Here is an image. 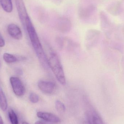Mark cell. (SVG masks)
<instances>
[{"label": "cell", "mask_w": 124, "mask_h": 124, "mask_svg": "<svg viewBox=\"0 0 124 124\" xmlns=\"http://www.w3.org/2000/svg\"><path fill=\"white\" fill-rule=\"evenodd\" d=\"M24 26L26 28L31 44L40 62L45 68H49L46 54L30 17L26 19Z\"/></svg>", "instance_id": "cell-1"}, {"label": "cell", "mask_w": 124, "mask_h": 124, "mask_svg": "<svg viewBox=\"0 0 124 124\" xmlns=\"http://www.w3.org/2000/svg\"><path fill=\"white\" fill-rule=\"evenodd\" d=\"M46 57L49 67L51 69L56 78L61 85H65L66 79L65 73L58 54L53 49L50 48L48 55Z\"/></svg>", "instance_id": "cell-2"}, {"label": "cell", "mask_w": 124, "mask_h": 124, "mask_svg": "<svg viewBox=\"0 0 124 124\" xmlns=\"http://www.w3.org/2000/svg\"><path fill=\"white\" fill-rule=\"evenodd\" d=\"M96 11L97 8L93 4L82 5L79 9V16L82 20H88L95 16Z\"/></svg>", "instance_id": "cell-3"}, {"label": "cell", "mask_w": 124, "mask_h": 124, "mask_svg": "<svg viewBox=\"0 0 124 124\" xmlns=\"http://www.w3.org/2000/svg\"><path fill=\"white\" fill-rule=\"evenodd\" d=\"M38 88L44 94H51L56 90L57 86L54 82L47 80H40L38 83Z\"/></svg>", "instance_id": "cell-4"}, {"label": "cell", "mask_w": 124, "mask_h": 124, "mask_svg": "<svg viewBox=\"0 0 124 124\" xmlns=\"http://www.w3.org/2000/svg\"><path fill=\"white\" fill-rule=\"evenodd\" d=\"M10 83L15 94L18 97L23 96L25 92V87L21 80L18 77H11Z\"/></svg>", "instance_id": "cell-5"}, {"label": "cell", "mask_w": 124, "mask_h": 124, "mask_svg": "<svg viewBox=\"0 0 124 124\" xmlns=\"http://www.w3.org/2000/svg\"><path fill=\"white\" fill-rule=\"evenodd\" d=\"M56 26L57 30L60 32L66 33L71 29V22L66 17H60L56 21Z\"/></svg>", "instance_id": "cell-6"}, {"label": "cell", "mask_w": 124, "mask_h": 124, "mask_svg": "<svg viewBox=\"0 0 124 124\" xmlns=\"http://www.w3.org/2000/svg\"><path fill=\"white\" fill-rule=\"evenodd\" d=\"M15 3L19 17L23 25L26 19L29 17L23 0H15Z\"/></svg>", "instance_id": "cell-7"}, {"label": "cell", "mask_w": 124, "mask_h": 124, "mask_svg": "<svg viewBox=\"0 0 124 124\" xmlns=\"http://www.w3.org/2000/svg\"><path fill=\"white\" fill-rule=\"evenodd\" d=\"M37 116L38 118L52 124H57L61 121L59 117L51 113L40 111L37 113Z\"/></svg>", "instance_id": "cell-8"}, {"label": "cell", "mask_w": 124, "mask_h": 124, "mask_svg": "<svg viewBox=\"0 0 124 124\" xmlns=\"http://www.w3.org/2000/svg\"><path fill=\"white\" fill-rule=\"evenodd\" d=\"M99 35V31L96 30H90L88 31L85 37V44L87 48H90L93 46L96 38H97Z\"/></svg>", "instance_id": "cell-9"}, {"label": "cell", "mask_w": 124, "mask_h": 124, "mask_svg": "<svg viewBox=\"0 0 124 124\" xmlns=\"http://www.w3.org/2000/svg\"><path fill=\"white\" fill-rule=\"evenodd\" d=\"M9 34L16 40H20L22 38L23 34L19 27L14 24H10L7 28Z\"/></svg>", "instance_id": "cell-10"}, {"label": "cell", "mask_w": 124, "mask_h": 124, "mask_svg": "<svg viewBox=\"0 0 124 124\" xmlns=\"http://www.w3.org/2000/svg\"><path fill=\"white\" fill-rule=\"evenodd\" d=\"M122 6L120 1L113 2L108 6L107 10L108 13L113 16H118L122 11Z\"/></svg>", "instance_id": "cell-11"}, {"label": "cell", "mask_w": 124, "mask_h": 124, "mask_svg": "<svg viewBox=\"0 0 124 124\" xmlns=\"http://www.w3.org/2000/svg\"><path fill=\"white\" fill-rule=\"evenodd\" d=\"M1 7L4 11L10 13L13 10V5L11 0H0Z\"/></svg>", "instance_id": "cell-12"}, {"label": "cell", "mask_w": 124, "mask_h": 124, "mask_svg": "<svg viewBox=\"0 0 124 124\" xmlns=\"http://www.w3.org/2000/svg\"><path fill=\"white\" fill-rule=\"evenodd\" d=\"M0 108L3 111L7 110L8 108L7 100L4 93L2 90H0Z\"/></svg>", "instance_id": "cell-13"}, {"label": "cell", "mask_w": 124, "mask_h": 124, "mask_svg": "<svg viewBox=\"0 0 124 124\" xmlns=\"http://www.w3.org/2000/svg\"><path fill=\"white\" fill-rule=\"evenodd\" d=\"M8 116L11 124H19L18 118L16 114L12 109L9 110Z\"/></svg>", "instance_id": "cell-14"}, {"label": "cell", "mask_w": 124, "mask_h": 124, "mask_svg": "<svg viewBox=\"0 0 124 124\" xmlns=\"http://www.w3.org/2000/svg\"><path fill=\"white\" fill-rule=\"evenodd\" d=\"M3 58L5 62L8 63L15 62L17 61V58L14 55L8 53L4 54Z\"/></svg>", "instance_id": "cell-15"}, {"label": "cell", "mask_w": 124, "mask_h": 124, "mask_svg": "<svg viewBox=\"0 0 124 124\" xmlns=\"http://www.w3.org/2000/svg\"><path fill=\"white\" fill-rule=\"evenodd\" d=\"M55 107L57 111L60 113H64L65 110V105L60 101L57 100L55 102Z\"/></svg>", "instance_id": "cell-16"}, {"label": "cell", "mask_w": 124, "mask_h": 124, "mask_svg": "<svg viewBox=\"0 0 124 124\" xmlns=\"http://www.w3.org/2000/svg\"><path fill=\"white\" fill-rule=\"evenodd\" d=\"M29 100L32 103H36L39 101V97L36 93H32L30 94Z\"/></svg>", "instance_id": "cell-17"}, {"label": "cell", "mask_w": 124, "mask_h": 124, "mask_svg": "<svg viewBox=\"0 0 124 124\" xmlns=\"http://www.w3.org/2000/svg\"><path fill=\"white\" fill-rule=\"evenodd\" d=\"M91 124H104L102 119L97 115H94L92 118Z\"/></svg>", "instance_id": "cell-18"}, {"label": "cell", "mask_w": 124, "mask_h": 124, "mask_svg": "<svg viewBox=\"0 0 124 124\" xmlns=\"http://www.w3.org/2000/svg\"><path fill=\"white\" fill-rule=\"evenodd\" d=\"M5 41L2 36L0 34V47H3L5 46Z\"/></svg>", "instance_id": "cell-19"}, {"label": "cell", "mask_w": 124, "mask_h": 124, "mask_svg": "<svg viewBox=\"0 0 124 124\" xmlns=\"http://www.w3.org/2000/svg\"><path fill=\"white\" fill-rule=\"evenodd\" d=\"M51 0L53 3L57 5L60 4L62 1V0Z\"/></svg>", "instance_id": "cell-20"}, {"label": "cell", "mask_w": 124, "mask_h": 124, "mask_svg": "<svg viewBox=\"0 0 124 124\" xmlns=\"http://www.w3.org/2000/svg\"><path fill=\"white\" fill-rule=\"evenodd\" d=\"M35 124H45L44 122H43L40 121H38L36 122L35 123Z\"/></svg>", "instance_id": "cell-21"}, {"label": "cell", "mask_w": 124, "mask_h": 124, "mask_svg": "<svg viewBox=\"0 0 124 124\" xmlns=\"http://www.w3.org/2000/svg\"><path fill=\"white\" fill-rule=\"evenodd\" d=\"M0 124H3V122L0 114Z\"/></svg>", "instance_id": "cell-22"}, {"label": "cell", "mask_w": 124, "mask_h": 124, "mask_svg": "<svg viewBox=\"0 0 124 124\" xmlns=\"http://www.w3.org/2000/svg\"><path fill=\"white\" fill-rule=\"evenodd\" d=\"M91 124V123H90L89 121L88 122H84V124Z\"/></svg>", "instance_id": "cell-23"}, {"label": "cell", "mask_w": 124, "mask_h": 124, "mask_svg": "<svg viewBox=\"0 0 124 124\" xmlns=\"http://www.w3.org/2000/svg\"><path fill=\"white\" fill-rule=\"evenodd\" d=\"M22 124H29L28 123H27V122H23Z\"/></svg>", "instance_id": "cell-24"}]
</instances>
